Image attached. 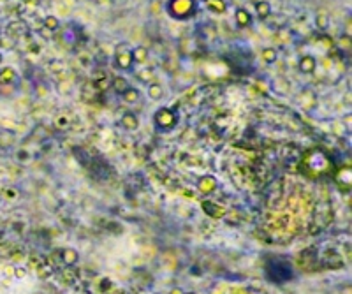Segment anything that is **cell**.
<instances>
[{"mask_svg":"<svg viewBox=\"0 0 352 294\" xmlns=\"http://www.w3.org/2000/svg\"><path fill=\"white\" fill-rule=\"evenodd\" d=\"M204 4L210 11L213 13H224L225 11V2L224 0H204Z\"/></svg>","mask_w":352,"mask_h":294,"instance_id":"obj_9","label":"cell"},{"mask_svg":"<svg viewBox=\"0 0 352 294\" xmlns=\"http://www.w3.org/2000/svg\"><path fill=\"white\" fill-rule=\"evenodd\" d=\"M271 264L273 266H277V270L273 268V275H269L271 282H287L290 278L294 277V271H292V264L290 261L284 259V257H271ZM268 268V266H266Z\"/></svg>","mask_w":352,"mask_h":294,"instance_id":"obj_2","label":"cell"},{"mask_svg":"<svg viewBox=\"0 0 352 294\" xmlns=\"http://www.w3.org/2000/svg\"><path fill=\"white\" fill-rule=\"evenodd\" d=\"M122 95L125 97V99H127L129 102H132V101H136L139 93H137V90H134V88L131 87V88H129V90H125V92H123Z\"/></svg>","mask_w":352,"mask_h":294,"instance_id":"obj_14","label":"cell"},{"mask_svg":"<svg viewBox=\"0 0 352 294\" xmlns=\"http://www.w3.org/2000/svg\"><path fill=\"white\" fill-rule=\"evenodd\" d=\"M114 58H116V66L123 70H131L134 66V58H132V49L129 48V44H120L114 53Z\"/></svg>","mask_w":352,"mask_h":294,"instance_id":"obj_3","label":"cell"},{"mask_svg":"<svg viewBox=\"0 0 352 294\" xmlns=\"http://www.w3.org/2000/svg\"><path fill=\"white\" fill-rule=\"evenodd\" d=\"M129 88H131V85H127V81H125L123 78L114 79V90H116L118 93H123L125 90H129Z\"/></svg>","mask_w":352,"mask_h":294,"instance_id":"obj_12","label":"cell"},{"mask_svg":"<svg viewBox=\"0 0 352 294\" xmlns=\"http://www.w3.org/2000/svg\"><path fill=\"white\" fill-rule=\"evenodd\" d=\"M122 123L127 129H136L137 127V118L134 116V113H125L122 116Z\"/></svg>","mask_w":352,"mask_h":294,"instance_id":"obj_11","label":"cell"},{"mask_svg":"<svg viewBox=\"0 0 352 294\" xmlns=\"http://www.w3.org/2000/svg\"><path fill=\"white\" fill-rule=\"evenodd\" d=\"M299 67H301L303 72H312V70L315 69V58L307 55V57H303L299 60Z\"/></svg>","mask_w":352,"mask_h":294,"instance_id":"obj_8","label":"cell"},{"mask_svg":"<svg viewBox=\"0 0 352 294\" xmlns=\"http://www.w3.org/2000/svg\"><path fill=\"white\" fill-rule=\"evenodd\" d=\"M250 14L246 13L245 9H238L236 11V23L240 26H246V25H250Z\"/></svg>","mask_w":352,"mask_h":294,"instance_id":"obj_10","label":"cell"},{"mask_svg":"<svg viewBox=\"0 0 352 294\" xmlns=\"http://www.w3.org/2000/svg\"><path fill=\"white\" fill-rule=\"evenodd\" d=\"M175 120H176V116H175V113L173 111H169V110H158V113L155 114V122L160 125V127H173L175 125Z\"/></svg>","mask_w":352,"mask_h":294,"instance_id":"obj_4","label":"cell"},{"mask_svg":"<svg viewBox=\"0 0 352 294\" xmlns=\"http://www.w3.org/2000/svg\"><path fill=\"white\" fill-rule=\"evenodd\" d=\"M185 294H196V293H185Z\"/></svg>","mask_w":352,"mask_h":294,"instance_id":"obj_16","label":"cell"},{"mask_svg":"<svg viewBox=\"0 0 352 294\" xmlns=\"http://www.w3.org/2000/svg\"><path fill=\"white\" fill-rule=\"evenodd\" d=\"M148 93L152 99H160L162 97V87H158V85H150L148 87Z\"/></svg>","mask_w":352,"mask_h":294,"instance_id":"obj_13","label":"cell"},{"mask_svg":"<svg viewBox=\"0 0 352 294\" xmlns=\"http://www.w3.org/2000/svg\"><path fill=\"white\" fill-rule=\"evenodd\" d=\"M132 58H134V64H143L148 58V49L145 46H137L132 49Z\"/></svg>","mask_w":352,"mask_h":294,"instance_id":"obj_5","label":"cell"},{"mask_svg":"<svg viewBox=\"0 0 352 294\" xmlns=\"http://www.w3.org/2000/svg\"><path fill=\"white\" fill-rule=\"evenodd\" d=\"M263 58L266 62H273L275 58H277V53H275V49H264V55H263Z\"/></svg>","mask_w":352,"mask_h":294,"instance_id":"obj_15","label":"cell"},{"mask_svg":"<svg viewBox=\"0 0 352 294\" xmlns=\"http://www.w3.org/2000/svg\"><path fill=\"white\" fill-rule=\"evenodd\" d=\"M255 11H257V16H259L261 20H264V18H268L269 14H271V5H269L266 0H261V2L255 4Z\"/></svg>","mask_w":352,"mask_h":294,"instance_id":"obj_6","label":"cell"},{"mask_svg":"<svg viewBox=\"0 0 352 294\" xmlns=\"http://www.w3.org/2000/svg\"><path fill=\"white\" fill-rule=\"evenodd\" d=\"M62 259H64V263L67 264V266H74L76 263H78L79 255L76 250H72V249H67V250L62 252Z\"/></svg>","mask_w":352,"mask_h":294,"instance_id":"obj_7","label":"cell"},{"mask_svg":"<svg viewBox=\"0 0 352 294\" xmlns=\"http://www.w3.org/2000/svg\"><path fill=\"white\" fill-rule=\"evenodd\" d=\"M167 13L173 18L185 20L196 13V0H169L167 4Z\"/></svg>","mask_w":352,"mask_h":294,"instance_id":"obj_1","label":"cell"}]
</instances>
